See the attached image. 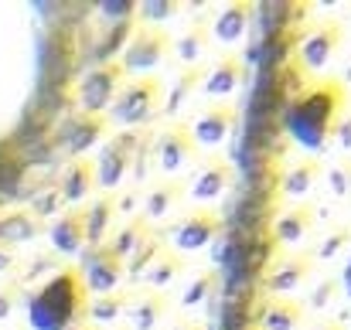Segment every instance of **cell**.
I'll return each mask as SVG.
<instances>
[{
	"instance_id": "26",
	"label": "cell",
	"mask_w": 351,
	"mask_h": 330,
	"mask_svg": "<svg viewBox=\"0 0 351 330\" xmlns=\"http://www.w3.org/2000/svg\"><path fill=\"white\" fill-rule=\"evenodd\" d=\"M126 307H130V296L119 290V293H110V296H93L89 303H86V324H93V327H110V324H117L119 317L126 314Z\"/></svg>"
},
{
	"instance_id": "18",
	"label": "cell",
	"mask_w": 351,
	"mask_h": 330,
	"mask_svg": "<svg viewBox=\"0 0 351 330\" xmlns=\"http://www.w3.org/2000/svg\"><path fill=\"white\" fill-rule=\"evenodd\" d=\"M229 184H232V167L222 164V160H212V164H205V167L195 174V181H191V188H188V198H191L198 208H205V205L219 201V198L229 191Z\"/></svg>"
},
{
	"instance_id": "25",
	"label": "cell",
	"mask_w": 351,
	"mask_h": 330,
	"mask_svg": "<svg viewBox=\"0 0 351 330\" xmlns=\"http://www.w3.org/2000/svg\"><path fill=\"white\" fill-rule=\"evenodd\" d=\"M184 266H188V262H184L178 252H164V249H160V255L143 269V276H140L136 283H143L150 293H164V286H171V283L184 272Z\"/></svg>"
},
{
	"instance_id": "22",
	"label": "cell",
	"mask_w": 351,
	"mask_h": 330,
	"mask_svg": "<svg viewBox=\"0 0 351 330\" xmlns=\"http://www.w3.org/2000/svg\"><path fill=\"white\" fill-rule=\"evenodd\" d=\"M317 177H321V160L317 157H304V160H297L293 167H287L280 174V194L300 201V198H307L314 191Z\"/></svg>"
},
{
	"instance_id": "9",
	"label": "cell",
	"mask_w": 351,
	"mask_h": 330,
	"mask_svg": "<svg viewBox=\"0 0 351 330\" xmlns=\"http://www.w3.org/2000/svg\"><path fill=\"white\" fill-rule=\"evenodd\" d=\"M79 276H82L86 296H110V293H119L126 269L106 245H99V249L86 252V266L79 269Z\"/></svg>"
},
{
	"instance_id": "14",
	"label": "cell",
	"mask_w": 351,
	"mask_h": 330,
	"mask_svg": "<svg viewBox=\"0 0 351 330\" xmlns=\"http://www.w3.org/2000/svg\"><path fill=\"white\" fill-rule=\"evenodd\" d=\"M311 272H314V255H307V252H300V255H283V259L269 269L266 290L283 300L287 293L300 290V286L311 279Z\"/></svg>"
},
{
	"instance_id": "17",
	"label": "cell",
	"mask_w": 351,
	"mask_h": 330,
	"mask_svg": "<svg viewBox=\"0 0 351 330\" xmlns=\"http://www.w3.org/2000/svg\"><path fill=\"white\" fill-rule=\"evenodd\" d=\"M239 86H242V58L239 55H222L208 72H202L198 92L212 96V99H229V96H235Z\"/></svg>"
},
{
	"instance_id": "1",
	"label": "cell",
	"mask_w": 351,
	"mask_h": 330,
	"mask_svg": "<svg viewBox=\"0 0 351 330\" xmlns=\"http://www.w3.org/2000/svg\"><path fill=\"white\" fill-rule=\"evenodd\" d=\"M345 86L338 79H321L293 96L283 110V129L290 140L311 153H321L331 143V129L345 112Z\"/></svg>"
},
{
	"instance_id": "38",
	"label": "cell",
	"mask_w": 351,
	"mask_h": 330,
	"mask_svg": "<svg viewBox=\"0 0 351 330\" xmlns=\"http://www.w3.org/2000/svg\"><path fill=\"white\" fill-rule=\"evenodd\" d=\"M328 184H331V194L335 198H348L351 194V164H338V167H331V174H328Z\"/></svg>"
},
{
	"instance_id": "6",
	"label": "cell",
	"mask_w": 351,
	"mask_h": 330,
	"mask_svg": "<svg viewBox=\"0 0 351 330\" xmlns=\"http://www.w3.org/2000/svg\"><path fill=\"white\" fill-rule=\"evenodd\" d=\"M136 136L133 133H117L113 140H106V147L96 153L93 160V177L99 191H117L119 184L126 181V174L133 170V157H136Z\"/></svg>"
},
{
	"instance_id": "11",
	"label": "cell",
	"mask_w": 351,
	"mask_h": 330,
	"mask_svg": "<svg viewBox=\"0 0 351 330\" xmlns=\"http://www.w3.org/2000/svg\"><path fill=\"white\" fill-rule=\"evenodd\" d=\"M235 123H239V112H235L229 103H215V106L202 110V116L188 126L191 143H195L198 150H219V147L232 136Z\"/></svg>"
},
{
	"instance_id": "37",
	"label": "cell",
	"mask_w": 351,
	"mask_h": 330,
	"mask_svg": "<svg viewBox=\"0 0 351 330\" xmlns=\"http://www.w3.org/2000/svg\"><path fill=\"white\" fill-rule=\"evenodd\" d=\"M96 10H99L103 17L117 21V24H126V21H133L136 3H133V0H99V3H96Z\"/></svg>"
},
{
	"instance_id": "2",
	"label": "cell",
	"mask_w": 351,
	"mask_h": 330,
	"mask_svg": "<svg viewBox=\"0 0 351 330\" xmlns=\"http://www.w3.org/2000/svg\"><path fill=\"white\" fill-rule=\"evenodd\" d=\"M86 286L79 269H58L45 286H38L27 300L31 330H72L86 320Z\"/></svg>"
},
{
	"instance_id": "21",
	"label": "cell",
	"mask_w": 351,
	"mask_h": 330,
	"mask_svg": "<svg viewBox=\"0 0 351 330\" xmlns=\"http://www.w3.org/2000/svg\"><path fill=\"white\" fill-rule=\"evenodd\" d=\"M304 324V307L297 300H266L259 307V317H256V330H300Z\"/></svg>"
},
{
	"instance_id": "44",
	"label": "cell",
	"mask_w": 351,
	"mask_h": 330,
	"mask_svg": "<svg viewBox=\"0 0 351 330\" xmlns=\"http://www.w3.org/2000/svg\"><path fill=\"white\" fill-rule=\"evenodd\" d=\"M338 82H341V86H351V58H348V65H345V75H341Z\"/></svg>"
},
{
	"instance_id": "19",
	"label": "cell",
	"mask_w": 351,
	"mask_h": 330,
	"mask_svg": "<svg viewBox=\"0 0 351 330\" xmlns=\"http://www.w3.org/2000/svg\"><path fill=\"white\" fill-rule=\"evenodd\" d=\"M48 238H51V245H55V252H58V255H69V259H75V255L86 249L82 208H69V212H62L58 218L51 221V228H48Z\"/></svg>"
},
{
	"instance_id": "40",
	"label": "cell",
	"mask_w": 351,
	"mask_h": 330,
	"mask_svg": "<svg viewBox=\"0 0 351 330\" xmlns=\"http://www.w3.org/2000/svg\"><path fill=\"white\" fill-rule=\"evenodd\" d=\"M113 208H117V215H133V212H140V194L136 191H126V194H119L117 201H113Z\"/></svg>"
},
{
	"instance_id": "3",
	"label": "cell",
	"mask_w": 351,
	"mask_h": 330,
	"mask_svg": "<svg viewBox=\"0 0 351 330\" xmlns=\"http://www.w3.org/2000/svg\"><path fill=\"white\" fill-rule=\"evenodd\" d=\"M160 110H164V86H160V79L157 75L130 79V82L119 86L113 106L106 110V123L119 126V129H133V126L150 123Z\"/></svg>"
},
{
	"instance_id": "20",
	"label": "cell",
	"mask_w": 351,
	"mask_h": 330,
	"mask_svg": "<svg viewBox=\"0 0 351 330\" xmlns=\"http://www.w3.org/2000/svg\"><path fill=\"white\" fill-rule=\"evenodd\" d=\"M317 218V212L311 205H290L287 212H280V218L273 221V242L283 249H293L307 238L311 225Z\"/></svg>"
},
{
	"instance_id": "7",
	"label": "cell",
	"mask_w": 351,
	"mask_h": 330,
	"mask_svg": "<svg viewBox=\"0 0 351 330\" xmlns=\"http://www.w3.org/2000/svg\"><path fill=\"white\" fill-rule=\"evenodd\" d=\"M341 21H335V17H328V21H317L304 38H300V48H297V62H300V68L307 72V75H321L328 65H331V58H335V51H338V45H341Z\"/></svg>"
},
{
	"instance_id": "41",
	"label": "cell",
	"mask_w": 351,
	"mask_h": 330,
	"mask_svg": "<svg viewBox=\"0 0 351 330\" xmlns=\"http://www.w3.org/2000/svg\"><path fill=\"white\" fill-rule=\"evenodd\" d=\"M10 310H14V290H3L0 293V320L10 317Z\"/></svg>"
},
{
	"instance_id": "12",
	"label": "cell",
	"mask_w": 351,
	"mask_h": 330,
	"mask_svg": "<svg viewBox=\"0 0 351 330\" xmlns=\"http://www.w3.org/2000/svg\"><path fill=\"white\" fill-rule=\"evenodd\" d=\"M110 129H113V126L106 123V116H86V112H79V116H72L69 126H65L62 150L69 153V160L86 157V150H93L99 140H106Z\"/></svg>"
},
{
	"instance_id": "15",
	"label": "cell",
	"mask_w": 351,
	"mask_h": 330,
	"mask_svg": "<svg viewBox=\"0 0 351 330\" xmlns=\"http://www.w3.org/2000/svg\"><path fill=\"white\" fill-rule=\"evenodd\" d=\"M249 24H252V3H245V0L226 3L212 21V38L222 48H239L249 38Z\"/></svg>"
},
{
	"instance_id": "31",
	"label": "cell",
	"mask_w": 351,
	"mask_h": 330,
	"mask_svg": "<svg viewBox=\"0 0 351 330\" xmlns=\"http://www.w3.org/2000/svg\"><path fill=\"white\" fill-rule=\"evenodd\" d=\"M174 14H181V3H178V0H143V3H136L133 21H136L140 27H154V24L171 21Z\"/></svg>"
},
{
	"instance_id": "16",
	"label": "cell",
	"mask_w": 351,
	"mask_h": 330,
	"mask_svg": "<svg viewBox=\"0 0 351 330\" xmlns=\"http://www.w3.org/2000/svg\"><path fill=\"white\" fill-rule=\"evenodd\" d=\"M181 198H184L181 181H178V177H160V181L147 184V191H143V198H140V218L147 221V225L167 218V215L174 212V205H181Z\"/></svg>"
},
{
	"instance_id": "32",
	"label": "cell",
	"mask_w": 351,
	"mask_h": 330,
	"mask_svg": "<svg viewBox=\"0 0 351 330\" xmlns=\"http://www.w3.org/2000/svg\"><path fill=\"white\" fill-rule=\"evenodd\" d=\"M62 208H65V201H62L58 188H55V184H48V188H41V191L31 198V208H27V212H31L38 221H45V218H55Z\"/></svg>"
},
{
	"instance_id": "10",
	"label": "cell",
	"mask_w": 351,
	"mask_h": 330,
	"mask_svg": "<svg viewBox=\"0 0 351 330\" xmlns=\"http://www.w3.org/2000/svg\"><path fill=\"white\" fill-rule=\"evenodd\" d=\"M195 153H198V147L191 143V133H188V126H181V123H174V126H167L157 140H154V157H157V170L164 174V177H174V174H181L191 160H195Z\"/></svg>"
},
{
	"instance_id": "5",
	"label": "cell",
	"mask_w": 351,
	"mask_h": 330,
	"mask_svg": "<svg viewBox=\"0 0 351 330\" xmlns=\"http://www.w3.org/2000/svg\"><path fill=\"white\" fill-rule=\"evenodd\" d=\"M119 86H123V72H119L117 62H99L93 65L82 79H79V89H75V99H79V110L86 116H106V110L113 106Z\"/></svg>"
},
{
	"instance_id": "43",
	"label": "cell",
	"mask_w": 351,
	"mask_h": 330,
	"mask_svg": "<svg viewBox=\"0 0 351 330\" xmlns=\"http://www.w3.org/2000/svg\"><path fill=\"white\" fill-rule=\"evenodd\" d=\"M314 330H345V327H341L338 320H324V324H317Z\"/></svg>"
},
{
	"instance_id": "8",
	"label": "cell",
	"mask_w": 351,
	"mask_h": 330,
	"mask_svg": "<svg viewBox=\"0 0 351 330\" xmlns=\"http://www.w3.org/2000/svg\"><path fill=\"white\" fill-rule=\"evenodd\" d=\"M222 231V218L208 208H191L181 221H174L167 228V242H171V252H202L215 242V235Z\"/></svg>"
},
{
	"instance_id": "39",
	"label": "cell",
	"mask_w": 351,
	"mask_h": 330,
	"mask_svg": "<svg viewBox=\"0 0 351 330\" xmlns=\"http://www.w3.org/2000/svg\"><path fill=\"white\" fill-rule=\"evenodd\" d=\"M331 143H335L338 150L351 153V112H341V119L335 123V129H331Z\"/></svg>"
},
{
	"instance_id": "23",
	"label": "cell",
	"mask_w": 351,
	"mask_h": 330,
	"mask_svg": "<svg viewBox=\"0 0 351 330\" xmlns=\"http://www.w3.org/2000/svg\"><path fill=\"white\" fill-rule=\"evenodd\" d=\"M126 314H130V327L133 330H157L160 320H164V314H167V296L143 290L136 300H130Z\"/></svg>"
},
{
	"instance_id": "47",
	"label": "cell",
	"mask_w": 351,
	"mask_h": 330,
	"mask_svg": "<svg viewBox=\"0 0 351 330\" xmlns=\"http://www.w3.org/2000/svg\"><path fill=\"white\" fill-rule=\"evenodd\" d=\"M181 330H205V327H202V324H184Z\"/></svg>"
},
{
	"instance_id": "27",
	"label": "cell",
	"mask_w": 351,
	"mask_h": 330,
	"mask_svg": "<svg viewBox=\"0 0 351 330\" xmlns=\"http://www.w3.org/2000/svg\"><path fill=\"white\" fill-rule=\"evenodd\" d=\"M147 238H150V225L136 215V218L123 221V228H119L110 242H106V249L117 255L119 262H123V259H130V255H133V252H136V249H140Z\"/></svg>"
},
{
	"instance_id": "46",
	"label": "cell",
	"mask_w": 351,
	"mask_h": 330,
	"mask_svg": "<svg viewBox=\"0 0 351 330\" xmlns=\"http://www.w3.org/2000/svg\"><path fill=\"white\" fill-rule=\"evenodd\" d=\"M345 286H348V293H351V262H348V272H345Z\"/></svg>"
},
{
	"instance_id": "35",
	"label": "cell",
	"mask_w": 351,
	"mask_h": 330,
	"mask_svg": "<svg viewBox=\"0 0 351 330\" xmlns=\"http://www.w3.org/2000/svg\"><path fill=\"white\" fill-rule=\"evenodd\" d=\"M348 242H351V228L348 225H338V228H331V231H328V238H324V242H317L314 259H335Z\"/></svg>"
},
{
	"instance_id": "29",
	"label": "cell",
	"mask_w": 351,
	"mask_h": 330,
	"mask_svg": "<svg viewBox=\"0 0 351 330\" xmlns=\"http://www.w3.org/2000/svg\"><path fill=\"white\" fill-rule=\"evenodd\" d=\"M178 58L188 65V68H198V62H202V55L208 51V24L205 21H195L184 34H181V41H178Z\"/></svg>"
},
{
	"instance_id": "4",
	"label": "cell",
	"mask_w": 351,
	"mask_h": 330,
	"mask_svg": "<svg viewBox=\"0 0 351 330\" xmlns=\"http://www.w3.org/2000/svg\"><path fill=\"white\" fill-rule=\"evenodd\" d=\"M167 55H171V38L160 27H140L136 24V31L130 34L126 48L119 51L117 65L123 72V79L126 75L147 79V75H154V68H160L167 62Z\"/></svg>"
},
{
	"instance_id": "30",
	"label": "cell",
	"mask_w": 351,
	"mask_h": 330,
	"mask_svg": "<svg viewBox=\"0 0 351 330\" xmlns=\"http://www.w3.org/2000/svg\"><path fill=\"white\" fill-rule=\"evenodd\" d=\"M198 82H202V68H181L171 96H164V116H178L184 110V103L198 92Z\"/></svg>"
},
{
	"instance_id": "45",
	"label": "cell",
	"mask_w": 351,
	"mask_h": 330,
	"mask_svg": "<svg viewBox=\"0 0 351 330\" xmlns=\"http://www.w3.org/2000/svg\"><path fill=\"white\" fill-rule=\"evenodd\" d=\"M72 330H99V327H93V324H75Z\"/></svg>"
},
{
	"instance_id": "24",
	"label": "cell",
	"mask_w": 351,
	"mask_h": 330,
	"mask_svg": "<svg viewBox=\"0 0 351 330\" xmlns=\"http://www.w3.org/2000/svg\"><path fill=\"white\" fill-rule=\"evenodd\" d=\"M113 215H117V208H113V198H110V194H103V198H99V201H93L89 208H82V228H86V245H93V249L106 245V235H110Z\"/></svg>"
},
{
	"instance_id": "42",
	"label": "cell",
	"mask_w": 351,
	"mask_h": 330,
	"mask_svg": "<svg viewBox=\"0 0 351 330\" xmlns=\"http://www.w3.org/2000/svg\"><path fill=\"white\" fill-rule=\"evenodd\" d=\"M10 266H14V255H10V252H7V249L0 245V272H7Z\"/></svg>"
},
{
	"instance_id": "28",
	"label": "cell",
	"mask_w": 351,
	"mask_h": 330,
	"mask_svg": "<svg viewBox=\"0 0 351 330\" xmlns=\"http://www.w3.org/2000/svg\"><path fill=\"white\" fill-rule=\"evenodd\" d=\"M41 231V221L34 218L27 208L24 212H10L0 218V245H21V242H31L38 238Z\"/></svg>"
},
{
	"instance_id": "36",
	"label": "cell",
	"mask_w": 351,
	"mask_h": 330,
	"mask_svg": "<svg viewBox=\"0 0 351 330\" xmlns=\"http://www.w3.org/2000/svg\"><path fill=\"white\" fill-rule=\"evenodd\" d=\"M341 293V283L338 279H324V283H317L314 290H311V296H307V307L311 310H317V314H324L331 303H335V296Z\"/></svg>"
},
{
	"instance_id": "34",
	"label": "cell",
	"mask_w": 351,
	"mask_h": 330,
	"mask_svg": "<svg viewBox=\"0 0 351 330\" xmlns=\"http://www.w3.org/2000/svg\"><path fill=\"white\" fill-rule=\"evenodd\" d=\"M215 279H219L215 272H198V276H195V283L181 293V307H188V310H191V307H198L202 300H208V293L215 290Z\"/></svg>"
},
{
	"instance_id": "13",
	"label": "cell",
	"mask_w": 351,
	"mask_h": 330,
	"mask_svg": "<svg viewBox=\"0 0 351 330\" xmlns=\"http://www.w3.org/2000/svg\"><path fill=\"white\" fill-rule=\"evenodd\" d=\"M55 188H58L62 201H65V205H72V208H75V205H82L86 198H93V191H96L93 160H89V157H75V160H69V164L58 170Z\"/></svg>"
},
{
	"instance_id": "33",
	"label": "cell",
	"mask_w": 351,
	"mask_h": 330,
	"mask_svg": "<svg viewBox=\"0 0 351 330\" xmlns=\"http://www.w3.org/2000/svg\"><path fill=\"white\" fill-rule=\"evenodd\" d=\"M157 255H160V238H154V231H150V238H147L133 255H130V266H123V269H126V276H130V279H140V276H143V269H147Z\"/></svg>"
}]
</instances>
